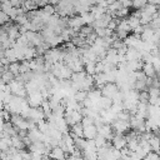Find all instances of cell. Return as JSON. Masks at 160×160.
I'll return each mask as SVG.
<instances>
[{"instance_id":"obj_1","label":"cell","mask_w":160,"mask_h":160,"mask_svg":"<svg viewBox=\"0 0 160 160\" xmlns=\"http://www.w3.org/2000/svg\"><path fill=\"white\" fill-rule=\"evenodd\" d=\"M111 126H112L114 131L118 132V134H125L126 131H129V130L131 129L130 121L122 120V119H115V120L111 122Z\"/></svg>"},{"instance_id":"obj_2","label":"cell","mask_w":160,"mask_h":160,"mask_svg":"<svg viewBox=\"0 0 160 160\" xmlns=\"http://www.w3.org/2000/svg\"><path fill=\"white\" fill-rule=\"evenodd\" d=\"M44 100L45 99L42 96L41 90H35V91L28 94V101H29L30 106H41Z\"/></svg>"},{"instance_id":"obj_3","label":"cell","mask_w":160,"mask_h":160,"mask_svg":"<svg viewBox=\"0 0 160 160\" xmlns=\"http://www.w3.org/2000/svg\"><path fill=\"white\" fill-rule=\"evenodd\" d=\"M101 91H102V95L109 96V98L112 99V98L120 91V88L118 86L116 82H106V84L101 88Z\"/></svg>"},{"instance_id":"obj_4","label":"cell","mask_w":160,"mask_h":160,"mask_svg":"<svg viewBox=\"0 0 160 160\" xmlns=\"http://www.w3.org/2000/svg\"><path fill=\"white\" fill-rule=\"evenodd\" d=\"M68 24H69L70 28L80 31V29L85 25V20H84V18L81 15H74V16H70L68 19Z\"/></svg>"},{"instance_id":"obj_5","label":"cell","mask_w":160,"mask_h":160,"mask_svg":"<svg viewBox=\"0 0 160 160\" xmlns=\"http://www.w3.org/2000/svg\"><path fill=\"white\" fill-rule=\"evenodd\" d=\"M98 134H99V130H98V126L95 124L84 126V138H86V139H95L98 136Z\"/></svg>"},{"instance_id":"obj_6","label":"cell","mask_w":160,"mask_h":160,"mask_svg":"<svg viewBox=\"0 0 160 160\" xmlns=\"http://www.w3.org/2000/svg\"><path fill=\"white\" fill-rule=\"evenodd\" d=\"M142 60L135 59V60H126V69L129 71H138L142 69Z\"/></svg>"},{"instance_id":"obj_7","label":"cell","mask_w":160,"mask_h":160,"mask_svg":"<svg viewBox=\"0 0 160 160\" xmlns=\"http://www.w3.org/2000/svg\"><path fill=\"white\" fill-rule=\"evenodd\" d=\"M86 76H88V72H86V70L84 69V70H81V71L72 72V75H71V81L79 84V85H80V90H81V84H82V81L85 80Z\"/></svg>"},{"instance_id":"obj_8","label":"cell","mask_w":160,"mask_h":160,"mask_svg":"<svg viewBox=\"0 0 160 160\" xmlns=\"http://www.w3.org/2000/svg\"><path fill=\"white\" fill-rule=\"evenodd\" d=\"M126 56V60H135V59H141V54H140V50H138L134 46H129L128 48V51L125 54ZM142 60V59H141Z\"/></svg>"},{"instance_id":"obj_9","label":"cell","mask_w":160,"mask_h":160,"mask_svg":"<svg viewBox=\"0 0 160 160\" xmlns=\"http://www.w3.org/2000/svg\"><path fill=\"white\" fill-rule=\"evenodd\" d=\"M70 134L72 136H81L84 138V125L82 122H76L71 126V130H70Z\"/></svg>"},{"instance_id":"obj_10","label":"cell","mask_w":160,"mask_h":160,"mask_svg":"<svg viewBox=\"0 0 160 160\" xmlns=\"http://www.w3.org/2000/svg\"><path fill=\"white\" fill-rule=\"evenodd\" d=\"M112 104H114V101H112V99H111V98L102 95V96L100 98L99 102H98V106H99L100 109H110Z\"/></svg>"},{"instance_id":"obj_11","label":"cell","mask_w":160,"mask_h":160,"mask_svg":"<svg viewBox=\"0 0 160 160\" xmlns=\"http://www.w3.org/2000/svg\"><path fill=\"white\" fill-rule=\"evenodd\" d=\"M50 158H55V159H65L66 158V152L60 148V146H55L51 149L50 151Z\"/></svg>"},{"instance_id":"obj_12","label":"cell","mask_w":160,"mask_h":160,"mask_svg":"<svg viewBox=\"0 0 160 160\" xmlns=\"http://www.w3.org/2000/svg\"><path fill=\"white\" fill-rule=\"evenodd\" d=\"M141 70L145 72V75H146V76L152 78V76H155V75H156V70H155V68H154L152 62H144V65H142V69H141Z\"/></svg>"},{"instance_id":"obj_13","label":"cell","mask_w":160,"mask_h":160,"mask_svg":"<svg viewBox=\"0 0 160 160\" xmlns=\"http://www.w3.org/2000/svg\"><path fill=\"white\" fill-rule=\"evenodd\" d=\"M149 142H150L151 149H152L154 151H159V150H160V136H159L158 134H154V132H152V135H151L150 139H149Z\"/></svg>"},{"instance_id":"obj_14","label":"cell","mask_w":160,"mask_h":160,"mask_svg":"<svg viewBox=\"0 0 160 160\" xmlns=\"http://www.w3.org/2000/svg\"><path fill=\"white\" fill-rule=\"evenodd\" d=\"M15 79V75L8 69L6 71L1 72V82H5V84H10L12 80Z\"/></svg>"},{"instance_id":"obj_15","label":"cell","mask_w":160,"mask_h":160,"mask_svg":"<svg viewBox=\"0 0 160 160\" xmlns=\"http://www.w3.org/2000/svg\"><path fill=\"white\" fill-rule=\"evenodd\" d=\"M72 70L66 65L64 64L62 68H61V72H60V79H71V75H72Z\"/></svg>"},{"instance_id":"obj_16","label":"cell","mask_w":160,"mask_h":160,"mask_svg":"<svg viewBox=\"0 0 160 160\" xmlns=\"http://www.w3.org/2000/svg\"><path fill=\"white\" fill-rule=\"evenodd\" d=\"M144 12H148V14H150V15H154L155 12H158L159 10H158V5H155V4H152V2H148L142 9H141Z\"/></svg>"},{"instance_id":"obj_17","label":"cell","mask_w":160,"mask_h":160,"mask_svg":"<svg viewBox=\"0 0 160 160\" xmlns=\"http://www.w3.org/2000/svg\"><path fill=\"white\" fill-rule=\"evenodd\" d=\"M95 30H94V26L92 25H88V24H85L81 29H80V31H79V34L81 35V36H84V38H86L88 35H90L91 32H94Z\"/></svg>"},{"instance_id":"obj_18","label":"cell","mask_w":160,"mask_h":160,"mask_svg":"<svg viewBox=\"0 0 160 160\" xmlns=\"http://www.w3.org/2000/svg\"><path fill=\"white\" fill-rule=\"evenodd\" d=\"M128 22L130 24V26H131V29L134 30L136 26H139L141 22H140V18H138V16H135V15H130L129 18H128Z\"/></svg>"},{"instance_id":"obj_19","label":"cell","mask_w":160,"mask_h":160,"mask_svg":"<svg viewBox=\"0 0 160 160\" xmlns=\"http://www.w3.org/2000/svg\"><path fill=\"white\" fill-rule=\"evenodd\" d=\"M89 96V91H86V90H78L76 92H75V95H74V98H75V100H78V101H84L86 98Z\"/></svg>"},{"instance_id":"obj_20","label":"cell","mask_w":160,"mask_h":160,"mask_svg":"<svg viewBox=\"0 0 160 160\" xmlns=\"http://www.w3.org/2000/svg\"><path fill=\"white\" fill-rule=\"evenodd\" d=\"M14 21H15L18 25H20V26H21V25H25L28 21H30V19H29L28 14L25 12V14H21V15H19V16H18V18H16Z\"/></svg>"},{"instance_id":"obj_21","label":"cell","mask_w":160,"mask_h":160,"mask_svg":"<svg viewBox=\"0 0 160 160\" xmlns=\"http://www.w3.org/2000/svg\"><path fill=\"white\" fill-rule=\"evenodd\" d=\"M151 21H152V15H150V14L142 11V14H141V16H140V22H141L142 25H149Z\"/></svg>"},{"instance_id":"obj_22","label":"cell","mask_w":160,"mask_h":160,"mask_svg":"<svg viewBox=\"0 0 160 160\" xmlns=\"http://www.w3.org/2000/svg\"><path fill=\"white\" fill-rule=\"evenodd\" d=\"M9 70L16 76V75H19L20 74V62H18V61H12V62H10V65H9Z\"/></svg>"},{"instance_id":"obj_23","label":"cell","mask_w":160,"mask_h":160,"mask_svg":"<svg viewBox=\"0 0 160 160\" xmlns=\"http://www.w3.org/2000/svg\"><path fill=\"white\" fill-rule=\"evenodd\" d=\"M149 99H150L149 90H141L140 94H139V101L145 102V104H149Z\"/></svg>"},{"instance_id":"obj_24","label":"cell","mask_w":160,"mask_h":160,"mask_svg":"<svg viewBox=\"0 0 160 160\" xmlns=\"http://www.w3.org/2000/svg\"><path fill=\"white\" fill-rule=\"evenodd\" d=\"M148 2H149V0H132V8H135V9H142Z\"/></svg>"},{"instance_id":"obj_25","label":"cell","mask_w":160,"mask_h":160,"mask_svg":"<svg viewBox=\"0 0 160 160\" xmlns=\"http://www.w3.org/2000/svg\"><path fill=\"white\" fill-rule=\"evenodd\" d=\"M42 10H44L46 14H49V15H52V14L56 12V8H55V5H51V4H46V5L42 8Z\"/></svg>"},{"instance_id":"obj_26","label":"cell","mask_w":160,"mask_h":160,"mask_svg":"<svg viewBox=\"0 0 160 160\" xmlns=\"http://www.w3.org/2000/svg\"><path fill=\"white\" fill-rule=\"evenodd\" d=\"M11 8H12V4H11L10 0L9 1H5V2H1V11H5L6 14H9L10 10H11Z\"/></svg>"},{"instance_id":"obj_27","label":"cell","mask_w":160,"mask_h":160,"mask_svg":"<svg viewBox=\"0 0 160 160\" xmlns=\"http://www.w3.org/2000/svg\"><path fill=\"white\" fill-rule=\"evenodd\" d=\"M128 15H129V8L122 6L120 10L116 11V16H118V18H125V16H128Z\"/></svg>"},{"instance_id":"obj_28","label":"cell","mask_w":160,"mask_h":160,"mask_svg":"<svg viewBox=\"0 0 160 160\" xmlns=\"http://www.w3.org/2000/svg\"><path fill=\"white\" fill-rule=\"evenodd\" d=\"M10 20H11V18L9 16V14H6L5 11H1V12H0V21H1V25L9 22Z\"/></svg>"},{"instance_id":"obj_29","label":"cell","mask_w":160,"mask_h":160,"mask_svg":"<svg viewBox=\"0 0 160 160\" xmlns=\"http://www.w3.org/2000/svg\"><path fill=\"white\" fill-rule=\"evenodd\" d=\"M94 30L98 34V36H100V38H105L106 36V28H95Z\"/></svg>"},{"instance_id":"obj_30","label":"cell","mask_w":160,"mask_h":160,"mask_svg":"<svg viewBox=\"0 0 160 160\" xmlns=\"http://www.w3.org/2000/svg\"><path fill=\"white\" fill-rule=\"evenodd\" d=\"M81 122H82L84 126L91 125V124H94V118H91V116H84L82 120H81Z\"/></svg>"},{"instance_id":"obj_31","label":"cell","mask_w":160,"mask_h":160,"mask_svg":"<svg viewBox=\"0 0 160 160\" xmlns=\"http://www.w3.org/2000/svg\"><path fill=\"white\" fill-rule=\"evenodd\" d=\"M115 31H116V34H118V36H119L120 39H125V38L129 35V32H128V31H125V30H121V29H116Z\"/></svg>"},{"instance_id":"obj_32","label":"cell","mask_w":160,"mask_h":160,"mask_svg":"<svg viewBox=\"0 0 160 160\" xmlns=\"http://www.w3.org/2000/svg\"><path fill=\"white\" fill-rule=\"evenodd\" d=\"M121 4H122V6H125V8H130V6H132V0H119Z\"/></svg>"},{"instance_id":"obj_33","label":"cell","mask_w":160,"mask_h":160,"mask_svg":"<svg viewBox=\"0 0 160 160\" xmlns=\"http://www.w3.org/2000/svg\"><path fill=\"white\" fill-rule=\"evenodd\" d=\"M149 2H152V4H155V5H158V6H160V0H150Z\"/></svg>"},{"instance_id":"obj_34","label":"cell","mask_w":160,"mask_h":160,"mask_svg":"<svg viewBox=\"0 0 160 160\" xmlns=\"http://www.w3.org/2000/svg\"><path fill=\"white\" fill-rule=\"evenodd\" d=\"M158 152H159V155H160V150H159V151H158Z\"/></svg>"},{"instance_id":"obj_35","label":"cell","mask_w":160,"mask_h":160,"mask_svg":"<svg viewBox=\"0 0 160 160\" xmlns=\"http://www.w3.org/2000/svg\"><path fill=\"white\" fill-rule=\"evenodd\" d=\"M159 14H160V10H159Z\"/></svg>"},{"instance_id":"obj_36","label":"cell","mask_w":160,"mask_h":160,"mask_svg":"<svg viewBox=\"0 0 160 160\" xmlns=\"http://www.w3.org/2000/svg\"><path fill=\"white\" fill-rule=\"evenodd\" d=\"M159 78H160V75H159Z\"/></svg>"},{"instance_id":"obj_37","label":"cell","mask_w":160,"mask_h":160,"mask_svg":"<svg viewBox=\"0 0 160 160\" xmlns=\"http://www.w3.org/2000/svg\"><path fill=\"white\" fill-rule=\"evenodd\" d=\"M159 48H160V46H159Z\"/></svg>"}]
</instances>
